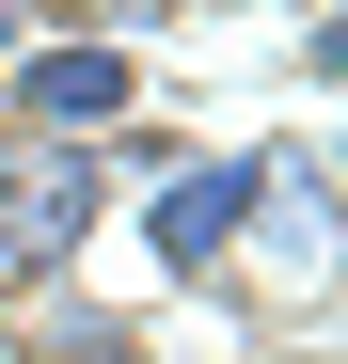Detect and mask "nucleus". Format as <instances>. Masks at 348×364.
Here are the masks:
<instances>
[{"label": "nucleus", "mask_w": 348, "mask_h": 364, "mask_svg": "<svg viewBox=\"0 0 348 364\" xmlns=\"http://www.w3.org/2000/svg\"><path fill=\"white\" fill-rule=\"evenodd\" d=\"M95 222H111V159L95 143H16L0 159V285H48Z\"/></svg>", "instance_id": "obj_1"}, {"label": "nucleus", "mask_w": 348, "mask_h": 364, "mask_svg": "<svg viewBox=\"0 0 348 364\" xmlns=\"http://www.w3.org/2000/svg\"><path fill=\"white\" fill-rule=\"evenodd\" d=\"M269 222V159H190V174H158V206H143V254L190 285V269H222L238 237Z\"/></svg>", "instance_id": "obj_2"}, {"label": "nucleus", "mask_w": 348, "mask_h": 364, "mask_svg": "<svg viewBox=\"0 0 348 364\" xmlns=\"http://www.w3.org/2000/svg\"><path fill=\"white\" fill-rule=\"evenodd\" d=\"M16 48H48V16H16V0H0V64H16Z\"/></svg>", "instance_id": "obj_5"}, {"label": "nucleus", "mask_w": 348, "mask_h": 364, "mask_svg": "<svg viewBox=\"0 0 348 364\" xmlns=\"http://www.w3.org/2000/svg\"><path fill=\"white\" fill-rule=\"evenodd\" d=\"M32 348H48V364H95V348H111V317H80V301H48V317H32Z\"/></svg>", "instance_id": "obj_4"}, {"label": "nucleus", "mask_w": 348, "mask_h": 364, "mask_svg": "<svg viewBox=\"0 0 348 364\" xmlns=\"http://www.w3.org/2000/svg\"><path fill=\"white\" fill-rule=\"evenodd\" d=\"M0 95H16L32 143H95V127H127V16H111V48H16Z\"/></svg>", "instance_id": "obj_3"}]
</instances>
